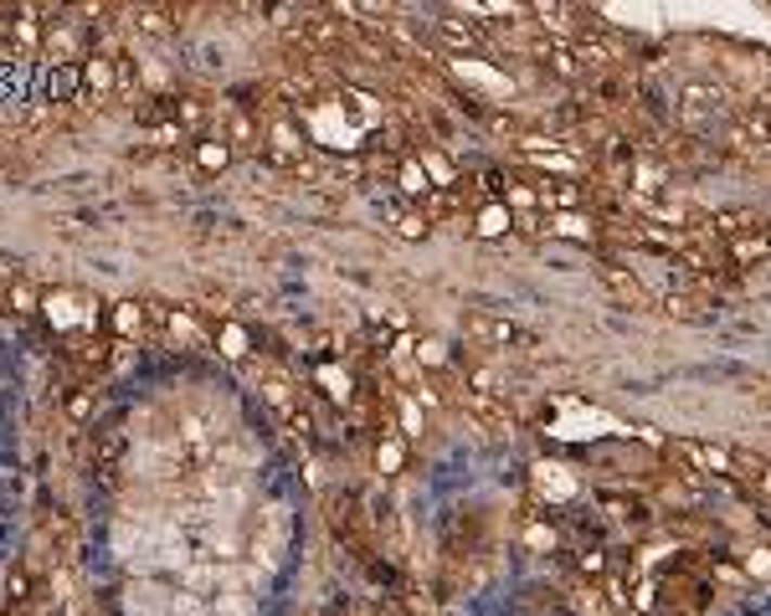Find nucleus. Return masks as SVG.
Returning <instances> with one entry per match:
<instances>
[{"label": "nucleus", "mask_w": 771, "mask_h": 616, "mask_svg": "<svg viewBox=\"0 0 771 616\" xmlns=\"http://www.w3.org/2000/svg\"><path fill=\"white\" fill-rule=\"evenodd\" d=\"M170 591L165 586H155V580H134L129 591H124V612L129 616H165L170 612Z\"/></svg>", "instance_id": "nucleus-1"}, {"label": "nucleus", "mask_w": 771, "mask_h": 616, "mask_svg": "<svg viewBox=\"0 0 771 616\" xmlns=\"http://www.w3.org/2000/svg\"><path fill=\"white\" fill-rule=\"evenodd\" d=\"M134 467L139 473H150V478H165L170 467H176V447H159V442H144L134 452Z\"/></svg>", "instance_id": "nucleus-2"}, {"label": "nucleus", "mask_w": 771, "mask_h": 616, "mask_svg": "<svg viewBox=\"0 0 771 616\" xmlns=\"http://www.w3.org/2000/svg\"><path fill=\"white\" fill-rule=\"evenodd\" d=\"M185 586L191 591H221V565H185Z\"/></svg>", "instance_id": "nucleus-3"}, {"label": "nucleus", "mask_w": 771, "mask_h": 616, "mask_svg": "<svg viewBox=\"0 0 771 616\" xmlns=\"http://www.w3.org/2000/svg\"><path fill=\"white\" fill-rule=\"evenodd\" d=\"M257 606H253V596L247 591H221L217 596V616H253Z\"/></svg>", "instance_id": "nucleus-4"}, {"label": "nucleus", "mask_w": 771, "mask_h": 616, "mask_svg": "<svg viewBox=\"0 0 771 616\" xmlns=\"http://www.w3.org/2000/svg\"><path fill=\"white\" fill-rule=\"evenodd\" d=\"M221 462H227V467H257V447H247V442L221 447Z\"/></svg>", "instance_id": "nucleus-5"}, {"label": "nucleus", "mask_w": 771, "mask_h": 616, "mask_svg": "<svg viewBox=\"0 0 771 616\" xmlns=\"http://www.w3.org/2000/svg\"><path fill=\"white\" fill-rule=\"evenodd\" d=\"M114 550H119L124 560L134 555V524H119V529H114Z\"/></svg>", "instance_id": "nucleus-6"}, {"label": "nucleus", "mask_w": 771, "mask_h": 616, "mask_svg": "<svg viewBox=\"0 0 771 616\" xmlns=\"http://www.w3.org/2000/svg\"><path fill=\"white\" fill-rule=\"evenodd\" d=\"M47 313H52V319H62V324H73V319H78V313H73V298H52V304H47Z\"/></svg>", "instance_id": "nucleus-7"}, {"label": "nucleus", "mask_w": 771, "mask_h": 616, "mask_svg": "<svg viewBox=\"0 0 771 616\" xmlns=\"http://www.w3.org/2000/svg\"><path fill=\"white\" fill-rule=\"evenodd\" d=\"M211 550H221V555H237V535H232V529H217V535H211Z\"/></svg>", "instance_id": "nucleus-8"}, {"label": "nucleus", "mask_w": 771, "mask_h": 616, "mask_svg": "<svg viewBox=\"0 0 771 616\" xmlns=\"http://www.w3.org/2000/svg\"><path fill=\"white\" fill-rule=\"evenodd\" d=\"M242 503H247V488H227V493H221V509H227V514H237Z\"/></svg>", "instance_id": "nucleus-9"}]
</instances>
